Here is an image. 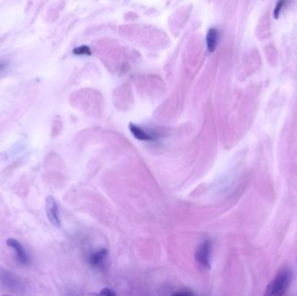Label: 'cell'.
<instances>
[{
  "label": "cell",
  "instance_id": "cell-3",
  "mask_svg": "<svg viewBox=\"0 0 297 296\" xmlns=\"http://www.w3.org/2000/svg\"><path fill=\"white\" fill-rule=\"evenodd\" d=\"M211 244L210 241L206 240L198 246L195 252V260L202 267L205 268L211 267Z\"/></svg>",
  "mask_w": 297,
  "mask_h": 296
},
{
  "label": "cell",
  "instance_id": "cell-11",
  "mask_svg": "<svg viewBox=\"0 0 297 296\" xmlns=\"http://www.w3.org/2000/svg\"><path fill=\"white\" fill-rule=\"evenodd\" d=\"M172 296H192V294L191 293H189L188 291H181V292L174 293Z\"/></svg>",
  "mask_w": 297,
  "mask_h": 296
},
{
  "label": "cell",
  "instance_id": "cell-10",
  "mask_svg": "<svg viewBox=\"0 0 297 296\" xmlns=\"http://www.w3.org/2000/svg\"><path fill=\"white\" fill-rule=\"evenodd\" d=\"M96 296H117L116 295L115 292L114 291H112L111 288H108V287H106V288H104V289L101 290L100 292L98 293H96Z\"/></svg>",
  "mask_w": 297,
  "mask_h": 296
},
{
  "label": "cell",
  "instance_id": "cell-2",
  "mask_svg": "<svg viewBox=\"0 0 297 296\" xmlns=\"http://www.w3.org/2000/svg\"><path fill=\"white\" fill-rule=\"evenodd\" d=\"M0 283L6 288L13 293H21L23 285L21 280L9 271L0 272Z\"/></svg>",
  "mask_w": 297,
  "mask_h": 296
},
{
  "label": "cell",
  "instance_id": "cell-5",
  "mask_svg": "<svg viewBox=\"0 0 297 296\" xmlns=\"http://www.w3.org/2000/svg\"><path fill=\"white\" fill-rule=\"evenodd\" d=\"M7 244L11 248L15 250L16 258L18 261L23 265H28L30 263L29 256L26 253V249L24 248L22 244L17 239L8 238L7 240Z\"/></svg>",
  "mask_w": 297,
  "mask_h": 296
},
{
  "label": "cell",
  "instance_id": "cell-4",
  "mask_svg": "<svg viewBox=\"0 0 297 296\" xmlns=\"http://www.w3.org/2000/svg\"><path fill=\"white\" fill-rule=\"evenodd\" d=\"M45 210H46L47 217L51 224L55 227H60L61 221L58 204L52 196L46 198Z\"/></svg>",
  "mask_w": 297,
  "mask_h": 296
},
{
  "label": "cell",
  "instance_id": "cell-14",
  "mask_svg": "<svg viewBox=\"0 0 297 296\" xmlns=\"http://www.w3.org/2000/svg\"><path fill=\"white\" fill-rule=\"evenodd\" d=\"M296 261H297V258H296Z\"/></svg>",
  "mask_w": 297,
  "mask_h": 296
},
{
  "label": "cell",
  "instance_id": "cell-9",
  "mask_svg": "<svg viewBox=\"0 0 297 296\" xmlns=\"http://www.w3.org/2000/svg\"><path fill=\"white\" fill-rule=\"evenodd\" d=\"M74 53L77 55H90L91 54V52H90V50H89V48L88 46H80V47H77L74 50Z\"/></svg>",
  "mask_w": 297,
  "mask_h": 296
},
{
  "label": "cell",
  "instance_id": "cell-7",
  "mask_svg": "<svg viewBox=\"0 0 297 296\" xmlns=\"http://www.w3.org/2000/svg\"><path fill=\"white\" fill-rule=\"evenodd\" d=\"M108 255V251L103 248L98 251L94 252L89 256V261L92 267H98L102 266L103 263L106 261V258Z\"/></svg>",
  "mask_w": 297,
  "mask_h": 296
},
{
  "label": "cell",
  "instance_id": "cell-1",
  "mask_svg": "<svg viewBox=\"0 0 297 296\" xmlns=\"http://www.w3.org/2000/svg\"><path fill=\"white\" fill-rule=\"evenodd\" d=\"M292 281V271L283 267L275 274L264 291V296H282L287 292Z\"/></svg>",
  "mask_w": 297,
  "mask_h": 296
},
{
  "label": "cell",
  "instance_id": "cell-8",
  "mask_svg": "<svg viewBox=\"0 0 297 296\" xmlns=\"http://www.w3.org/2000/svg\"><path fill=\"white\" fill-rule=\"evenodd\" d=\"M218 32L215 28H211L207 34V46L210 52H213L216 50L217 45H218Z\"/></svg>",
  "mask_w": 297,
  "mask_h": 296
},
{
  "label": "cell",
  "instance_id": "cell-12",
  "mask_svg": "<svg viewBox=\"0 0 297 296\" xmlns=\"http://www.w3.org/2000/svg\"><path fill=\"white\" fill-rule=\"evenodd\" d=\"M7 66H8V64H7V62H5V61H0V72L6 70Z\"/></svg>",
  "mask_w": 297,
  "mask_h": 296
},
{
  "label": "cell",
  "instance_id": "cell-13",
  "mask_svg": "<svg viewBox=\"0 0 297 296\" xmlns=\"http://www.w3.org/2000/svg\"><path fill=\"white\" fill-rule=\"evenodd\" d=\"M3 296H8V295H3Z\"/></svg>",
  "mask_w": 297,
  "mask_h": 296
},
{
  "label": "cell",
  "instance_id": "cell-6",
  "mask_svg": "<svg viewBox=\"0 0 297 296\" xmlns=\"http://www.w3.org/2000/svg\"><path fill=\"white\" fill-rule=\"evenodd\" d=\"M130 130H131L132 135H133L136 138H138V140H157V136H155L153 134L149 133L147 131H144L142 128L138 127V126L135 125V124H131V125H130Z\"/></svg>",
  "mask_w": 297,
  "mask_h": 296
}]
</instances>
